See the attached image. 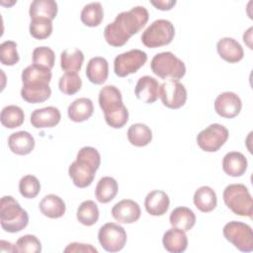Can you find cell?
Masks as SVG:
<instances>
[{
    "mask_svg": "<svg viewBox=\"0 0 253 253\" xmlns=\"http://www.w3.org/2000/svg\"><path fill=\"white\" fill-rule=\"evenodd\" d=\"M148 18V11L143 6H136L122 12L113 23L106 26L104 38L111 46H123L131 36L137 34L145 26Z\"/></svg>",
    "mask_w": 253,
    "mask_h": 253,
    "instance_id": "6da1fadb",
    "label": "cell"
},
{
    "mask_svg": "<svg viewBox=\"0 0 253 253\" xmlns=\"http://www.w3.org/2000/svg\"><path fill=\"white\" fill-rule=\"evenodd\" d=\"M100 164L101 156L98 150L92 146H84L68 168L69 177L76 187L86 188L92 184Z\"/></svg>",
    "mask_w": 253,
    "mask_h": 253,
    "instance_id": "7a4b0ae2",
    "label": "cell"
},
{
    "mask_svg": "<svg viewBox=\"0 0 253 253\" xmlns=\"http://www.w3.org/2000/svg\"><path fill=\"white\" fill-rule=\"evenodd\" d=\"M99 105L111 127L122 128L127 123L128 111L123 103L121 91L116 86L107 85L100 90Z\"/></svg>",
    "mask_w": 253,
    "mask_h": 253,
    "instance_id": "3957f363",
    "label": "cell"
},
{
    "mask_svg": "<svg viewBox=\"0 0 253 253\" xmlns=\"http://www.w3.org/2000/svg\"><path fill=\"white\" fill-rule=\"evenodd\" d=\"M1 227L11 233L23 230L29 223L28 212L12 196H4L0 201Z\"/></svg>",
    "mask_w": 253,
    "mask_h": 253,
    "instance_id": "277c9868",
    "label": "cell"
},
{
    "mask_svg": "<svg viewBox=\"0 0 253 253\" xmlns=\"http://www.w3.org/2000/svg\"><path fill=\"white\" fill-rule=\"evenodd\" d=\"M151 71L161 79L178 81L186 73L185 63L170 51L157 53L150 62Z\"/></svg>",
    "mask_w": 253,
    "mask_h": 253,
    "instance_id": "5b68a950",
    "label": "cell"
},
{
    "mask_svg": "<svg viewBox=\"0 0 253 253\" xmlns=\"http://www.w3.org/2000/svg\"><path fill=\"white\" fill-rule=\"evenodd\" d=\"M223 201L231 211L252 218L253 201L248 188L243 184H230L223 191Z\"/></svg>",
    "mask_w": 253,
    "mask_h": 253,
    "instance_id": "8992f818",
    "label": "cell"
},
{
    "mask_svg": "<svg viewBox=\"0 0 253 253\" xmlns=\"http://www.w3.org/2000/svg\"><path fill=\"white\" fill-rule=\"evenodd\" d=\"M175 36L173 24L165 19H159L150 24L141 35L142 43L149 48L169 44Z\"/></svg>",
    "mask_w": 253,
    "mask_h": 253,
    "instance_id": "52a82bcc",
    "label": "cell"
},
{
    "mask_svg": "<svg viewBox=\"0 0 253 253\" xmlns=\"http://www.w3.org/2000/svg\"><path fill=\"white\" fill-rule=\"evenodd\" d=\"M223 236L242 252L253 250V231L247 223L232 220L223 226Z\"/></svg>",
    "mask_w": 253,
    "mask_h": 253,
    "instance_id": "ba28073f",
    "label": "cell"
},
{
    "mask_svg": "<svg viewBox=\"0 0 253 253\" xmlns=\"http://www.w3.org/2000/svg\"><path fill=\"white\" fill-rule=\"evenodd\" d=\"M228 129L220 124H211L197 135L199 147L206 152L217 151L228 139Z\"/></svg>",
    "mask_w": 253,
    "mask_h": 253,
    "instance_id": "9c48e42d",
    "label": "cell"
},
{
    "mask_svg": "<svg viewBox=\"0 0 253 253\" xmlns=\"http://www.w3.org/2000/svg\"><path fill=\"white\" fill-rule=\"evenodd\" d=\"M98 239L104 250L108 252H119L126 245V232L120 224L108 222L100 227Z\"/></svg>",
    "mask_w": 253,
    "mask_h": 253,
    "instance_id": "30bf717a",
    "label": "cell"
},
{
    "mask_svg": "<svg viewBox=\"0 0 253 253\" xmlns=\"http://www.w3.org/2000/svg\"><path fill=\"white\" fill-rule=\"evenodd\" d=\"M147 60L146 52L140 49H131L116 56L114 60V71L119 77H126L135 73Z\"/></svg>",
    "mask_w": 253,
    "mask_h": 253,
    "instance_id": "8fae6325",
    "label": "cell"
},
{
    "mask_svg": "<svg viewBox=\"0 0 253 253\" xmlns=\"http://www.w3.org/2000/svg\"><path fill=\"white\" fill-rule=\"evenodd\" d=\"M159 97L165 107L175 110L185 105L187 90L179 81L167 80L159 85Z\"/></svg>",
    "mask_w": 253,
    "mask_h": 253,
    "instance_id": "7c38bea8",
    "label": "cell"
},
{
    "mask_svg": "<svg viewBox=\"0 0 253 253\" xmlns=\"http://www.w3.org/2000/svg\"><path fill=\"white\" fill-rule=\"evenodd\" d=\"M242 103L238 95L233 92L220 93L214 101V111L225 119H232L239 115Z\"/></svg>",
    "mask_w": 253,
    "mask_h": 253,
    "instance_id": "4fadbf2b",
    "label": "cell"
},
{
    "mask_svg": "<svg viewBox=\"0 0 253 253\" xmlns=\"http://www.w3.org/2000/svg\"><path fill=\"white\" fill-rule=\"evenodd\" d=\"M140 213L141 211L138 204L129 199L118 202L112 209L113 217L120 223H133L139 219Z\"/></svg>",
    "mask_w": 253,
    "mask_h": 253,
    "instance_id": "5bb4252c",
    "label": "cell"
},
{
    "mask_svg": "<svg viewBox=\"0 0 253 253\" xmlns=\"http://www.w3.org/2000/svg\"><path fill=\"white\" fill-rule=\"evenodd\" d=\"M51 95L49 83L45 82H28L23 83L21 97L28 103L38 104L46 101Z\"/></svg>",
    "mask_w": 253,
    "mask_h": 253,
    "instance_id": "9a60e30c",
    "label": "cell"
},
{
    "mask_svg": "<svg viewBox=\"0 0 253 253\" xmlns=\"http://www.w3.org/2000/svg\"><path fill=\"white\" fill-rule=\"evenodd\" d=\"M134 94L143 103L152 104L159 97V83L154 77L148 75L142 76L135 85Z\"/></svg>",
    "mask_w": 253,
    "mask_h": 253,
    "instance_id": "2e32d148",
    "label": "cell"
},
{
    "mask_svg": "<svg viewBox=\"0 0 253 253\" xmlns=\"http://www.w3.org/2000/svg\"><path fill=\"white\" fill-rule=\"evenodd\" d=\"M60 112L57 108L49 106L35 110L31 115V124L35 128L53 127L60 122Z\"/></svg>",
    "mask_w": 253,
    "mask_h": 253,
    "instance_id": "e0dca14e",
    "label": "cell"
},
{
    "mask_svg": "<svg viewBox=\"0 0 253 253\" xmlns=\"http://www.w3.org/2000/svg\"><path fill=\"white\" fill-rule=\"evenodd\" d=\"M216 50L219 56L229 63H236L244 56L241 44L232 38H222L216 43Z\"/></svg>",
    "mask_w": 253,
    "mask_h": 253,
    "instance_id": "ac0fdd59",
    "label": "cell"
},
{
    "mask_svg": "<svg viewBox=\"0 0 253 253\" xmlns=\"http://www.w3.org/2000/svg\"><path fill=\"white\" fill-rule=\"evenodd\" d=\"M170 200L168 195L160 190H154L148 193L144 200L146 211L154 216H160L166 213L169 209Z\"/></svg>",
    "mask_w": 253,
    "mask_h": 253,
    "instance_id": "d6986e66",
    "label": "cell"
},
{
    "mask_svg": "<svg viewBox=\"0 0 253 253\" xmlns=\"http://www.w3.org/2000/svg\"><path fill=\"white\" fill-rule=\"evenodd\" d=\"M8 146L15 154L27 155L34 150L35 138L30 132L20 130L10 134L8 138Z\"/></svg>",
    "mask_w": 253,
    "mask_h": 253,
    "instance_id": "ffe728a7",
    "label": "cell"
},
{
    "mask_svg": "<svg viewBox=\"0 0 253 253\" xmlns=\"http://www.w3.org/2000/svg\"><path fill=\"white\" fill-rule=\"evenodd\" d=\"M162 244L168 252L182 253L188 247V237L182 229L172 227L163 234Z\"/></svg>",
    "mask_w": 253,
    "mask_h": 253,
    "instance_id": "44dd1931",
    "label": "cell"
},
{
    "mask_svg": "<svg viewBox=\"0 0 253 253\" xmlns=\"http://www.w3.org/2000/svg\"><path fill=\"white\" fill-rule=\"evenodd\" d=\"M109 75V63L102 56L92 57L86 67V76L88 80L96 85L103 84Z\"/></svg>",
    "mask_w": 253,
    "mask_h": 253,
    "instance_id": "7402d4cb",
    "label": "cell"
},
{
    "mask_svg": "<svg viewBox=\"0 0 253 253\" xmlns=\"http://www.w3.org/2000/svg\"><path fill=\"white\" fill-rule=\"evenodd\" d=\"M247 159L238 151H230L226 153L222 159V169L228 176L240 177L247 170Z\"/></svg>",
    "mask_w": 253,
    "mask_h": 253,
    "instance_id": "603a6c76",
    "label": "cell"
},
{
    "mask_svg": "<svg viewBox=\"0 0 253 253\" xmlns=\"http://www.w3.org/2000/svg\"><path fill=\"white\" fill-rule=\"evenodd\" d=\"M94 112L93 102L89 98H78L74 100L67 109L69 119L75 123H82L91 118Z\"/></svg>",
    "mask_w": 253,
    "mask_h": 253,
    "instance_id": "cb8c5ba5",
    "label": "cell"
},
{
    "mask_svg": "<svg viewBox=\"0 0 253 253\" xmlns=\"http://www.w3.org/2000/svg\"><path fill=\"white\" fill-rule=\"evenodd\" d=\"M41 212L49 218H59L65 213V203L64 201L53 194L46 195L42 198L39 205Z\"/></svg>",
    "mask_w": 253,
    "mask_h": 253,
    "instance_id": "d4e9b609",
    "label": "cell"
},
{
    "mask_svg": "<svg viewBox=\"0 0 253 253\" xmlns=\"http://www.w3.org/2000/svg\"><path fill=\"white\" fill-rule=\"evenodd\" d=\"M170 223L173 227L189 231L196 223V215L194 211L187 207H178L174 209L169 217Z\"/></svg>",
    "mask_w": 253,
    "mask_h": 253,
    "instance_id": "484cf974",
    "label": "cell"
},
{
    "mask_svg": "<svg viewBox=\"0 0 253 253\" xmlns=\"http://www.w3.org/2000/svg\"><path fill=\"white\" fill-rule=\"evenodd\" d=\"M194 204L202 212L213 211L217 204L215 192L209 186H202L194 194Z\"/></svg>",
    "mask_w": 253,
    "mask_h": 253,
    "instance_id": "4316f807",
    "label": "cell"
},
{
    "mask_svg": "<svg viewBox=\"0 0 253 253\" xmlns=\"http://www.w3.org/2000/svg\"><path fill=\"white\" fill-rule=\"evenodd\" d=\"M119 191V185L113 177H103L97 183L95 189V196L101 204L110 203L115 199Z\"/></svg>",
    "mask_w": 253,
    "mask_h": 253,
    "instance_id": "83f0119b",
    "label": "cell"
},
{
    "mask_svg": "<svg viewBox=\"0 0 253 253\" xmlns=\"http://www.w3.org/2000/svg\"><path fill=\"white\" fill-rule=\"evenodd\" d=\"M84 54L79 48H67L60 54V67L65 72L77 73L83 64Z\"/></svg>",
    "mask_w": 253,
    "mask_h": 253,
    "instance_id": "f1b7e54d",
    "label": "cell"
},
{
    "mask_svg": "<svg viewBox=\"0 0 253 253\" xmlns=\"http://www.w3.org/2000/svg\"><path fill=\"white\" fill-rule=\"evenodd\" d=\"M57 14V4L53 0H35L31 3L29 15L31 19L47 18L53 20Z\"/></svg>",
    "mask_w": 253,
    "mask_h": 253,
    "instance_id": "f546056e",
    "label": "cell"
},
{
    "mask_svg": "<svg viewBox=\"0 0 253 253\" xmlns=\"http://www.w3.org/2000/svg\"><path fill=\"white\" fill-rule=\"evenodd\" d=\"M127 138L130 144L142 147L147 145L152 140V131L144 124H133L127 130Z\"/></svg>",
    "mask_w": 253,
    "mask_h": 253,
    "instance_id": "4dcf8cb0",
    "label": "cell"
},
{
    "mask_svg": "<svg viewBox=\"0 0 253 253\" xmlns=\"http://www.w3.org/2000/svg\"><path fill=\"white\" fill-rule=\"evenodd\" d=\"M77 220L86 226L95 224L99 219V209L95 202L91 200L84 201L80 204L76 212Z\"/></svg>",
    "mask_w": 253,
    "mask_h": 253,
    "instance_id": "1f68e13d",
    "label": "cell"
},
{
    "mask_svg": "<svg viewBox=\"0 0 253 253\" xmlns=\"http://www.w3.org/2000/svg\"><path fill=\"white\" fill-rule=\"evenodd\" d=\"M82 23L87 27H98L104 18V10L99 2H92L84 6L80 15Z\"/></svg>",
    "mask_w": 253,
    "mask_h": 253,
    "instance_id": "d6a6232c",
    "label": "cell"
},
{
    "mask_svg": "<svg viewBox=\"0 0 253 253\" xmlns=\"http://www.w3.org/2000/svg\"><path fill=\"white\" fill-rule=\"evenodd\" d=\"M25 115L23 110L15 105L6 106L2 109L0 115V121L3 126L7 128L19 127L23 125Z\"/></svg>",
    "mask_w": 253,
    "mask_h": 253,
    "instance_id": "836d02e7",
    "label": "cell"
},
{
    "mask_svg": "<svg viewBox=\"0 0 253 253\" xmlns=\"http://www.w3.org/2000/svg\"><path fill=\"white\" fill-rule=\"evenodd\" d=\"M51 80V71L48 68L32 64L26 67L22 72V82H45L49 83Z\"/></svg>",
    "mask_w": 253,
    "mask_h": 253,
    "instance_id": "e575fe53",
    "label": "cell"
},
{
    "mask_svg": "<svg viewBox=\"0 0 253 253\" xmlns=\"http://www.w3.org/2000/svg\"><path fill=\"white\" fill-rule=\"evenodd\" d=\"M30 34L37 40H45L52 33V22L47 18L31 19Z\"/></svg>",
    "mask_w": 253,
    "mask_h": 253,
    "instance_id": "d590c367",
    "label": "cell"
},
{
    "mask_svg": "<svg viewBox=\"0 0 253 253\" xmlns=\"http://www.w3.org/2000/svg\"><path fill=\"white\" fill-rule=\"evenodd\" d=\"M82 86V80L77 73L65 72L58 81L59 90L65 95H74Z\"/></svg>",
    "mask_w": 253,
    "mask_h": 253,
    "instance_id": "8d00e7d4",
    "label": "cell"
},
{
    "mask_svg": "<svg viewBox=\"0 0 253 253\" xmlns=\"http://www.w3.org/2000/svg\"><path fill=\"white\" fill-rule=\"evenodd\" d=\"M19 191L24 198L34 199L41 191L40 181L34 175H26L19 182Z\"/></svg>",
    "mask_w": 253,
    "mask_h": 253,
    "instance_id": "74e56055",
    "label": "cell"
},
{
    "mask_svg": "<svg viewBox=\"0 0 253 253\" xmlns=\"http://www.w3.org/2000/svg\"><path fill=\"white\" fill-rule=\"evenodd\" d=\"M0 60L6 66H13L19 62L20 57L15 42L5 41L0 44Z\"/></svg>",
    "mask_w": 253,
    "mask_h": 253,
    "instance_id": "f35d334b",
    "label": "cell"
},
{
    "mask_svg": "<svg viewBox=\"0 0 253 253\" xmlns=\"http://www.w3.org/2000/svg\"><path fill=\"white\" fill-rule=\"evenodd\" d=\"M55 54L53 50L48 46H39L33 50V62L34 64L48 68H51L54 65Z\"/></svg>",
    "mask_w": 253,
    "mask_h": 253,
    "instance_id": "ab89813d",
    "label": "cell"
},
{
    "mask_svg": "<svg viewBox=\"0 0 253 253\" xmlns=\"http://www.w3.org/2000/svg\"><path fill=\"white\" fill-rule=\"evenodd\" d=\"M16 252L40 253L42 251V243L37 236L26 234L21 236L15 243Z\"/></svg>",
    "mask_w": 253,
    "mask_h": 253,
    "instance_id": "60d3db41",
    "label": "cell"
},
{
    "mask_svg": "<svg viewBox=\"0 0 253 253\" xmlns=\"http://www.w3.org/2000/svg\"><path fill=\"white\" fill-rule=\"evenodd\" d=\"M65 253H73V252H83V253H98V250L92 246L91 244L79 243V242H72L69 243L65 249Z\"/></svg>",
    "mask_w": 253,
    "mask_h": 253,
    "instance_id": "b9f144b4",
    "label": "cell"
},
{
    "mask_svg": "<svg viewBox=\"0 0 253 253\" xmlns=\"http://www.w3.org/2000/svg\"><path fill=\"white\" fill-rule=\"evenodd\" d=\"M156 9L161 11H168L175 6L176 1L175 0H161V1H151L150 2Z\"/></svg>",
    "mask_w": 253,
    "mask_h": 253,
    "instance_id": "7bdbcfd3",
    "label": "cell"
},
{
    "mask_svg": "<svg viewBox=\"0 0 253 253\" xmlns=\"http://www.w3.org/2000/svg\"><path fill=\"white\" fill-rule=\"evenodd\" d=\"M252 30H253V28H249L248 31L245 32L244 35H243V41H244V42H246V44L248 45V47H249L250 49H252V44H251V42H251Z\"/></svg>",
    "mask_w": 253,
    "mask_h": 253,
    "instance_id": "ee69618b",
    "label": "cell"
}]
</instances>
